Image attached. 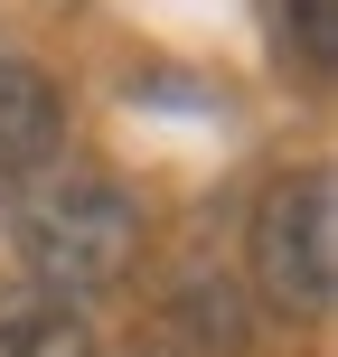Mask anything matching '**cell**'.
I'll return each instance as SVG.
<instances>
[{
    "mask_svg": "<svg viewBox=\"0 0 338 357\" xmlns=\"http://www.w3.org/2000/svg\"><path fill=\"white\" fill-rule=\"evenodd\" d=\"M132 245H141V216H132V197L113 178H56L19 216V254H29L38 291H56V301L113 291L132 273Z\"/></svg>",
    "mask_w": 338,
    "mask_h": 357,
    "instance_id": "6da1fadb",
    "label": "cell"
},
{
    "mask_svg": "<svg viewBox=\"0 0 338 357\" xmlns=\"http://www.w3.org/2000/svg\"><path fill=\"white\" fill-rule=\"evenodd\" d=\"M254 282L272 291V310H329L338 291V197L329 169L272 178L254 207Z\"/></svg>",
    "mask_w": 338,
    "mask_h": 357,
    "instance_id": "7a4b0ae2",
    "label": "cell"
},
{
    "mask_svg": "<svg viewBox=\"0 0 338 357\" xmlns=\"http://www.w3.org/2000/svg\"><path fill=\"white\" fill-rule=\"evenodd\" d=\"M56 132H66L56 85L38 66H19V56H0V188H19L29 169L56 160Z\"/></svg>",
    "mask_w": 338,
    "mask_h": 357,
    "instance_id": "3957f363",
    "label": "cell"
},
{
    "mask_svg": "<svg viewBox=\"0 0 338 357\" xmlns=\"http://www.w3.org/2000/svg\"><path fill=\"white\" fill-rule=\"evenodd\" d=\"M0 357H94V320L85 301H56V291H10L0 301Z\"/></svg>",
    "mask_w": 338,
    "mask_h": 357,
    "instance_id": "277c9868",
    "label": "cell"
},
{
    "mask_svg": "<svg viewBox=\"0 0 338 357\" xmlns=\"http://www.w3.org/2000/svg\"><path fill=\"white\" fill-rule=\"evenodd\" d=\"M282 56H301L310 75L338 66V0H282Z\"/></svg>",
    "mask_w": 338,
    "mask_h": 357,
    "instance_id": "5b68a950",
    "label": "cell"
},
{
    "mask_svg": "<svg viewBox=\"0 0 338 357\" xmlns=\"http://www.w3.org/2000/svg\"><path fill=\"white\" fill-rule=\"evenodd\" d=\"M151 357H160V348H151Z\"/></svg>",
    "mask_w": 338,
    "mask_h": 357,
    "instance_id": "8992f818",
    "label": "cell"
}]
</instances>
